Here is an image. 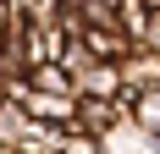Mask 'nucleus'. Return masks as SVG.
I'll list each match as a JSON object with an SVG mask.
<instances>
[{
    "instance_id": "obj_6",
    "label": "nucleus",
    "mask_w": 160,
    "mask_h": 154,
    "mask_svg": "<svg viewBox=\"0 0 160 154\" xmlns=\"http://www.w3.org/2000/svg\"><path fill=\"white\" fill-rule=\"evenodd\" d=\"M116 22H122V33H127V39H144L149 6H144V0H122V6H116Z\"/></svg>"
},
{
    "instance_id": "obj_7",
    "label": "nucleus",
    "mask_w": 160,
    "mask_h": 154,
    "mask_svg": "<svg viewBox=\"0 0 160 154\" xmlns=\"http://www.w3.org/2000/svg\"><path fill=\"white\" fill-rule=\"evenodd\" d=\"M22 6H17V0H0V33H11V28H22Z\"/></svg>"
},
{
    "instance_id": "obj_5",
    "label": "nucleus",
    "mask_w": 160,
    "mask_h": 154,
    "mask_svg": "<svg viewBox=\"0 0 160 154\" xmlns=\"http://www.w3.org/2000/svg\"><path fill=\"white\" fill-rule=\"evenodd\" d=\"M94 61H99V55H94V50H88V44H83L78 33H72V39H66V50H61V66H66V72H72V83H78V77L88 72V66H94Z\"/></svg>"
},
{
    "instance_id": "obj_9",
    "label": "nucleus",
    "mask_w": 160,
    "mask_h": 154,
    "mask_svg": "<svg viewBox=\"0 0 160 154\" xmlns=\"http://www.w3.org/2000/svg\"><path fill=\"white\" fill-rule=\"evenodd\" d=\"M144 6H149V11H155V6H160V0H144Z\"/></svg>"
},
{
    "instance_id": "obj_1",
    "label": "nucleus",
    "mask_w": 160,
    "mask_h": 154,
    "mask_svg": "<svg viewBox=\"0 0 160 154\" xmlns=\"http://www.w3.org/2000/svg\"><path fill=\"white\" fill-rule=\"evenodd\" d=\"M122 83H127V94H144V88H160V50L155 44H138L132 39L127 55H122Z\"/></svg>"
},
{
    "instance_id": "obj_3",
    "label": "nucleus",
    "mask_w": 160,
    "mask_h": 154,
    "mask_svg": "<svg viewBox=\"0 0 160 154\" xmlns=\"http://www.w3.org/2000/svg\"><path fill=\"white\" fill-rule=\"evenodd\" d=\"M78 39H83L88 50H94L99 61H122V55H127V44H132V39H127L122 28H83Z\"/></svg>"
},
{
    "instance_id": "obj_2",
    "label": "nucleus",
    "mask_w": 160,
    "mask_h": 154,
    "mask_svg": "<svg viewBox=\"0 0 160 154\" xmlns=\"http://www.w3.org/2000/svg\"><path fill=\"white\" fill-rule=\"evenodd\" d=\"M78 94H99V99H122L127 83H122V66L116 61H94L88 72L78 77Z\"/></svg>"
},
{
    "instance_id": "obj_4",
    "label": "nucleus",
    "mask_w": 160,
    "mask_h": 154,
    "mask_svg": "<svg viewBox=\"0 0 160 154\" xmlns=\"http://www.w3.org/2000/svg\"><path fill=\"white\" fill-rule=\"evenodd\" d=\"M127 110H132V121L144 127L149 138L160 143V88H144V94H127Z\"/></svg>"
},
{
    "instance_id": "obj_8",
    "label": "nucleus",
    "mask_w": 160,
    "mask_h": 154,
    "mask_svg": "<svg viewBox=\"0 0 160 154\" xmlns=\"http://www.w3.org/2000/svg\"><path fill=\"white\" fill-rule=\"evenodd\" d=\"M138 44H155V50H160V6L149 11V22H144V39H138Z\"/></svg>"
}]
</instances>
